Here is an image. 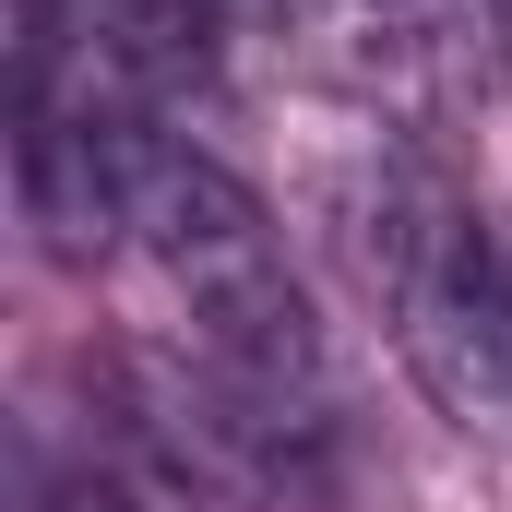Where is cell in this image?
Segmentation results:
<instances>
[{
    "label": "cell",
    "mask_w": 512,
    "mask_h": 512,
    "mask_svg": "<svg viewBox=\"0 0 512 512\" xmlns=\"http://www.w3.org/2000/svg\"><path fill=\"white\" fill-rule=\"evenodd\" d=\"M143 72H203L215 60V0H84Z\"/></svg>",
    "instance_id": "obj_1"
},
{
    "label": "cell",
    "mask_w": 512,
    "mask_h": 512,
    "mask_svg": "<svg viewBox=\"0 0 512 512\" xmlns=\"http://www.w3.org/2000/svg\"><path fill=\"white\" fill-rule=\"evenodd\" d=\"M36 512H120V501H36Z\"/></svg>",
    "instance_id": "obj_2"
}]
</instances>
